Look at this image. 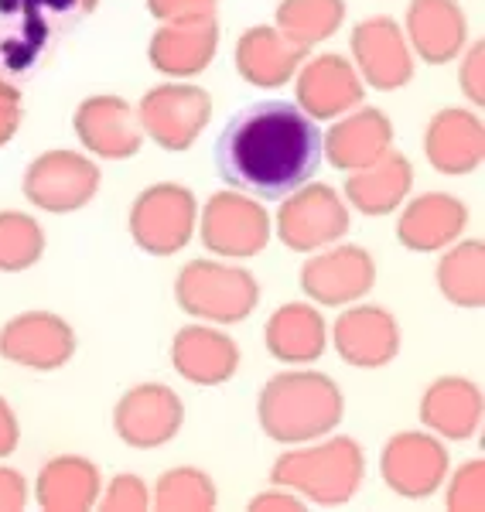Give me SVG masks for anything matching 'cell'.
Returning <instances> with one entry per match:
<instances>
[{
    "instance_id": "6da1fadb",
    "label": "cell",
    "mask_w": 485,
    "mask_h": 512,
    "mask_svg": "<svg viewBox=\"0 0 485 512\" xmlns=\"http://www.w3.org/2000/svg\"><path fill=\"white\" fill-rule=\"evenodd\" d=\"M322 164V130L298 103L263 99L236 113L216 140L226 185L257 198H284L308 185Z\"/></svg>"
},
{
    "instance_id": "7a4b0ae2",
    "label": "cell",
    "mask_w": 485,
    "mask_h": 512,
    "mask_svg": "<svg viewBox=\"0 0 485 512\" xmlns=\"http://www.w3.org/2000/svg\"><path fill=\"white\" fill-rule=\"evenodd\" d=\"M342 420V390L322 373H281L260 393V427L281 444L325 437Z\"/></svg>"
},
{
    "instance_id": "3957f363",
    "label": "cell",
    "mask_w": 485,
    "mask_h": 512,
    "mask_svg": "<svg viewBox=\"0 0 485 512\" xmlns=\"http://www.w3.org/2000/svg\"><path fill=\"white\" fill-rule=\"evenodd\" d=\"M366 475L363 448L352 437H328L315 448H298L277 458L274 478L281 489L301 492L318 506H342L359 492Z\"/></svg>"
},
{
    "instance_id": "277c9868",
    "label": "cell",
    "mask_w": 485,
    "mask_h": 512,
    "mask_svg": "<svg viewBox=\"0 0 485 512\" xmlns=\"http://www.w3.org/2000/svg\"><path fill=\"white\" fill-rule=\"evenodd\" d=\"M175 297L192 318L216 321V325H236L257 308L260 287L243 267L195 260L185 263L182 274H178Z\"/></svg>"
},
{
    "instance_id": "5b68a950",
    "label": "cell",
    "mask_w": 485,
    "mask_h": 512,
    "mask_svg": "<svg viewBox=\"0 0 485 512\" xmlns=\"http://www.w3.org/2000/svg\"><path fill=\"white\" fill-rule=\"evenodd\" d=\"M195 219H199L195 195L185 185L164 181V185L147 188L134 198L130 236L144 253L171 256L188 246V239L195 233Z\"/></svg>"
},
{
    "instance_id": "8992f818",
    "label": "cell",
    "mask_w": 485,
    "mask_h": 512,
    "mask_svg": "<svg viewBox=\"0 0 485 512\" xmlns=\"http://www.w3.org/2000/svg\"><path fill=\"white\" fill-rule=\"evenodd\" d=\"M212 120V99L205 89L188 82H168L154 86L137 106V123L147 137L164 151L178 154L199 140V134Z\"/></svg>"
},
{
    "instance_id": "52a82bcc",
    "label": "cell",
    "mask_w": 485,
    "mask_h": 512,
    "mask_svg": "<svg viewBox=\"0 0 485 512\" xmlns=\"http://www.w3.org/2000/svg\"><path fill=\"white\" fill-rule=\"evenodd\" d=\"M349 233V209L328 185H301L281 205L277 236L287 250L311 253Z\"/></svg>"
},
{
    "instance_id": "ba28073f",
    "label": "cell",
    "mask_w": 485,
    "mask_h": 512,
    "mask_svg": "<svg viewBox=\"0 0 485 512\" xmlns=\"http://www.w3.org/2000/svg\"><path fill=\"white\" fill-rule=\"evenodd\" d=\"M100 188V168L72 151H48L24 171V198L45 212H76Z\"/></svg>"
},
{
    "instance_id": "9c48e42d",
    "label": "cell",
    "mask_w": 485,
    "mask_h": 512,
    "mask_svg": "<svg viewBox=\"0 0 485 512\" xmlns=\"http://www.w3.org/2000/svg\"><path fill=\"white\" fill-rule=\"evenodd\" d=\"M270 239V216L253 198L219 192L202 209V243L229 260L257 256Z\"/></svg>"
},
{
    "instance_id": "30bf717a",
    "label": "cell",
    "mask_w": 485,
    "mask_h": 512,
    "mask_svg": "<svg viewBox=\"0 0 485 512\" xmlns=\"http://www.w3.org/2000/svg\"><path fill=\"white\" fill-rule=\"evenodd\" d=\"M383 482L404 499H427L448 475V451L434 434L407 431L386 441L380 458Z\"/></svg>"
},
{
    "instance_id": "8fae6325",
    "label": "cell",
    "mask_w": 485,
    "mask_h": 512,
    "mask_svg": "<svg viewBox=\"0 0 485 512\" xmlns=\"http://www.w3.org/2000/svg\"><path fill=\"white\" fill-rule=\"evenodd\" d=\"M352 59L356 72L373 89H400L414 79V52L407 35L390 18H366L352 28Z\"/></svg>"
},
{
    "instance_id": "7c38bea8",
    "label": "cell",
    "mask_w": 485,
    "mask_h": 512,
    "mask_svg": "<svg viewBox=\"0 0 485 512\" xmlns=\"http://www.w3.org/2000/svg\"><path fill=\"white\" fill-rule=\"evenodd\" d=\"M185 407L182 396L161 383H144L134 386L130 393H123L113 414V427L117 437L127 441L130 448H161L171 437L182 431Z\"/></svg>"
},
{
    "instance_id": "4fadbf2b",
    "label": "cell",
    "mask_w": 485,
    "mask_h": 512,
    "mask_svg": "<svg viewBox=\"0 0 485 512\" xmlns=\"http://www.w3.org/2000/svg\"><path fill=\"white\" fill-rule=\"evenodd\" d=\"M76 352V335L59 315L28 311L0 328V355L35 373H52Z\"/></svg>"
},
{
    "instance_id": "5bb4252c",
    "label": "cell",
    "mask_w": 485,
    "mask_h": 512,
    "mask_svg": "<svg viewBox=\"0 0 485 512\" xmlns=\"http://www.w3.org/2000/svg\"><path fill=\"white\" fill-rule=\"evenodd\" d=\"M376 284V263L363 246H335L301 267V287L315 304H339L359 301Z\"/></svg>"
},
{
    "instance_id": "9a60e30c",
    "label": "cell",
    "mask_w": 485,
    "mask_h": 512,
    "mask_svg": "<svg viewBox=\"0 0 485 512\" xmlns=\"http://www.w3.org/2000/svg\"><path fill=\"white\" fill-rule=\"evenodd\" d=\"M76 137L89 154H100L110 161H127L141 151L144 130L137 123V113L120 96H93L72 117Z\"/></svg>"
},
{
    "instance_id": "2e32d148",
    "label": "cell",
    "mask_w": 485,
    "mask_h": 512,
    "mask_svg": "<svg viewBox=\"0 0 485 512\" xmlns=\"http://www.w3.org/2000/svg\"><path fill=\"white\" fill-rule=\"evenodd\" d=\"M298 106L311 120H335L363 103V79L342 55H318L298 65Z\"/></svg>"
},
{
    "instance_id": "e0dca14e",
    "label": "cell",
    "mask_w": 485,
    "mask_h": 512,
    "mask_svg": "<svg viewBox=\"0 0 485 512\" xmlns=\"http://www.w3.org/2000/svg\"><path fill=\"white\" fill-rule=\"evenodd\" d=\"M219 24L216 18H188V21H164L151 38L147 59L161 76L188 79L216 59Z\"/></svg>"
},
{
    "instance_id": "ac0fdd59",
    "label": "cell",
    "mask_w": 485,
    "mask_h": 512,
    "mask_svg": "<svg viewBox=\"0 0 485 512\" xmlns=\"http://www.w3.org/2000/svg\"><path fill=\"white\" fill-rule=\"evenodd\" d=\"M424 154L441 175H472L485 158V127L472 110H441L427 123Z\"/></svg>"
},
{
    "instance_id": "d6986e66",
    "label": "cell",
    "mask_w": 485,
    "mask_h": 512,
    "mask_svg": "<svg viewBox=\"0 0 485 512\" xmlns=\"http://www.w3.org/2000/svg\"><path fill=\"white\" fill-rule=\"evenodd\" d=\"M404 35L410 52L431 65H445L465 52L468 24L455 0H410Z\"/></svg>"
},
{
    "instance_id": "ffe728a7",
    "label": "cell",
    "mask_w": 485,
    "mask_h": 512,
    "mask_svg": "<svg viewBox=\"0 0 485 512\" xmlns=\"http://www.w3.org/2000/svg\"><path fill=\"white\" fill-rule=\"evenodd\" d=\"M335 352L342 355L349 366L359 369H380L393 355L400 352V328L390 311L363 304V308H349L335 321Z\"/></svg>"
},
{
    "instance_id": "44dd1931",
    "label": "cell",
    "mask_w": 485,
    "mask_h": 512,
    "mask_svg": "<svg viewBox=\"0 0 485 512\" xmlns=\"http://www.w3.org/2000/svg\"><path fill=\"white\" fill-rule=\"evenodd\" d=\"M171 362L178 376H185L195 386H219L236 376L240 369V349L236 342L216 328L188 325L175 335L171 345Z\"/></svg>"
},
{
    "instance_id": "7402d4cb",
    "label": "cell",
    "mask_w": 485,
    "mask_h": 512,
    "mask_svg": "<svg viewBox=\"0 0 485 512\" xmlns=\"http://www.w3.org/2000/svg\"><path fill=\"white\" fill-rule=\"evenodd\" d=\"M465 222H468V212L455 195L427 192V195H417L414 202L400 212L397 236L407 250L434 253L455 243V239L465 233Z\"/></svg>"
},
{
    "instance_id": "603a6c76",
    "label": "cell",
    "mask_w": 485,
    "mask_h": 512,
    "mask_svg": "<svg viewBox=\"0 0 485 512\" xmlns=\"http://www.w3.org/2000/svg\"><path fill=\"white\" fill-rule=\"evenodd\" d=\"M308 48L294 45L277 28H250L236 41V72L260 89H277L294 79Z\"/></svg>"
},
{
    "instance_id": "cb8c5ba5",
    "label": "cell",
    "mask_w": 485,
    "mask_h": 512,
    "mask_svg": "<svg viewBox=\"0 0 485 512\" xmlns=\"http://www.w3.org/2000/svg\"><path fill=\"white\" fill-rule=\"evenodd\" d=\"M390 144H393L390 117L373 110V106H363V110H349V117L342 113V120L322 140V151L339 171H356L390 151Z\"/></svg>"
},
{
    "instance_id": "d4e9b609",
    "label": "cell",
    "mask_w": 485,
    "mask_h": 512,
    "mask_svg": "<svg viewBox=\"0 0 485 512\" xmlns=\"http://www.w3.org/2000/svg\"><path fill=\"white\" fill-rule=\"evenodd\" d=\"M410 185H414V168H410V161L397 151H386L376 161L349 171L345 198H349L352 209H359L363 216H386V212L404 205V198L410 195Z\"/></svg>"
},
{
    "instance_id": "484cf974",
    "label": "cell",
    "mask_w": 485,
    "mask_h": 512,
    "mask_svg": "<svg viewBox=\"0 0 485 512\" xmlns=\"http://www.w3.org/2000/svg\"><path fill=\"white\" fill-rule=\"evenodd\" d=\"M421 424L448 441H465L482 424V393L468 379L445 376L427 386L421 400Z\"/></svg>"
},
{
    "instance_id": "4316f807",
    "label": "cell",
    "mask_w": 485,
    "mask_h": 512,
    "mask_svg": "<svg viewBox=\"0 0 485 512\" xmlns=\"http://www.w3.org/2000/svg\"><path fill=\"white\" fill-rule=\"evenodd\" d=\"M263 338H267V352L274 355V359L301 366V362H315L318 355L325 352L328 328H325V318L318 315L311 304L294 301L270 315Z\"/></svg>"
},
{
    "instance_id": "83f0119b",
    "label": "cell",
    "mask_w": 485,
    "mask_h": 512,
    "mask_svg": "<svg viewBox=\"0 0 485 512\" xmlns=\"http://www.w3.org/2000/svg\"><path fill=\"white\" fill-rule=\"evenodd\" d=\"M35 495L48 512H82L100 499V468L76 454L52 458L41 468Z\"/></svg>"
},
{
    "instance_id": "f1b7e54d",
    "label": "cell",
    "mask_w": 485,
    "mask_h": 512,
    "mask_svg": "<svg viewBox=\"0 0 485 512\" xmlns=\"http://www.w3.org/2000/svg\"><path fill=\"white\" fill-rule=\"evenodd\" d=\"M438 287L458 308L485 304V246L482 239H468L448 250L438 263Z\"/></svg>"
},
{
    "instance_id": "f546056e",
    "label": "cell",
    "mask_w": 485,
    "mask_h": 512,
    "mask_svg": "<svg viewBox=\"0 0 485 512\" xmlns=\"http://www.w3.org/2000/svg\"><path fill=\"white\" fill-rule=\"evenodd\" d=\"M345 0H281L277 7V31L294 45H322L342 28Z\"/></svg>"
},
{
    "instance_id": "4dcf8cb0",
    "label": "cell",
    "mask_w": 485,
    "mask_h": 512,
    "mask_svg": "<svg viewBox=\"0 0 485 512\" xmlns=\"http://www.w3.org/2000/svg\"><path fill=\"white\" fill-rule=\"evenodd\" d=\"M154 509L161 512H209L216 509V485L199 468H171L158 478Z\"/></svg>"
},
{
    "instance_id": "1f68e13d",
    "label": "cell",
    "mask_w": 485,
    "mask_h": 512,
    "mask_svg": "<svg viewBox=\"0 0 485 512\" xmlns=\"http://www.w3.org/2000/svg\"><path fill=\"white\" fill-rule=\"evenodd\" d=\"M45 250V233L31 216L24 212H0V270L18 274L38 263Z\"/></svg>"
},
{
    "instance_id": "d6a6232c",
    "label": "cell",
    "mask_w": 485,
    "mask_h": 512,
    "mask_svg": "<svg viewBox=\"0 0 485 512\" xmlns=\"http://www.w3.org/2000/svg\"><path fill=\"white\" fill-rule=\"evenodd\" d=\"M485 506V465L468 461L448 485V509L451 512H482Z\"/></svg>"
},
{
    "instance_id": "836d02e7",
    "label": "cell",
    "mask_w": 485,
    "mask_h": 512,
    "mask_svg": "<svg viewBox=\"0 0 485 512\" xmlns=\"http://www.w3.org/2000/svg\"><path fill=\"white\" fill-rule=\"evenodd\" d=\"M147 502H151V495H147V485L137 475H117L100 495L103 512H141L147 509Z\"/></svg>"
},
{
    "instance_id": "e575fe53",
    "label": "cell",
    "mask_w": 485,
    "mask_h": 512,
    "mask_svg": "<svg viewBox=\"0 0 485 512\" xmlns=\"http://www.w3.org/2000/svg\"><path fill=\"white\" fill-rule=\"evenodd\" d=\"M219 0H147L151 14L164 21H188V18H216Z\"/></svg>"
},
{
    "instance_id": "d590c367",
    "label": "cell",
    "mask_w": 485,
    "mask_h": 512,
    "mask_svg": "<svg viewBox=\"0 0 485 512\" xmlns=\"http://www.w3.org/2000/svg\"><path fill=\"white\" fill-rule=\"evenodd\" d=\"M458 82H462L465 99H472L475 106L485 103V48H482V41H475V45L465 52L462 72H458Z\"/></svg>"
},
{
    "instance_id": "8d00e7d4",
    "label": "cell",
    "mask_w": 485,
    "mask_h": 512,
    "mask_svg": "<svg viewBox=\"0 0 485 512\" xmlns=\"http://www.w3.org/2000/svg\"><path fill=\"white\" fill-rule=\"evenodd\" d=\"M21 127V96L14 86H7V79H0V147L7 144Z\"/></svg>"
},
{
    "instance_id": "74e56055",
    "label": "cell",
    "mask_w": 485,
    "mask_h": 512,
    "mask_svg": "<svg viewBox=\"0 0 485 512\" xmlns=\"http://www.w3.org/2000/svg\"><path fill=\"white\" fill-rule=\"evenodd\" d=\"M28 506V485L14 468H0V512H21Z\"/></svg>"
},
{
    "instance_id": "f35d334b",
    "label": "cell",
    "mask_w": 485,
    "mask_h": 512,
    "mask_svg": "<svg viewBox=\"0 0 485 512\" xmlns=\"http://www.w3.org/2000/svg\"><path fill=\"white\" fill-rule=\"evenodd\" d=\"M253 512H298L301 509V499L291 492H284L281 485H277V492H263L257 499L250 502Z\"/></svg>"
},
{
    "instance_id": "ab89813d",
    "label": "cell",
    "mask_w": 485,
    "mask_h": 512,
    "mask_svg": "<svg viewBox=\"0 0 485 512\" xmlns=\"http://www.w3.org/2000/svg\"><path fill=\"white\" fill-rule=\"evenodd\" d=\"M18 437H21L18 417L7 407V400H0V458H7V454L18 448Z\"/></svg>"
},
{
    "instance_id": "60d3db41",
    "label": "cell",
    "mask_w": 485,
    "mask_h": 512,
    "mask_svg": "<svg viewBox=\"0 0 485 512\" xmlns=\"http://www.w3.org/2000/svg\"><path fill=\"white\" fill-rule=\"evenodd\" d=\"M96 4H100V0H79V11L86 14V11H93Z\"/></svg>"
}]
</instances>
